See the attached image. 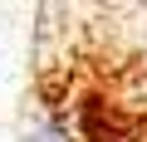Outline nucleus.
I'll return each mask as SVG.
<instances>
[{
    "label": "nucleus",
    "instance_id": "1",
    "mask_svg": "<svg viewBox=\"0 0 147 142\" xmlns=\"http://www.w3.org/2000/svg\"><path fill=\"white\" fill-rule=\"evenodd\" d=\"M25 142H64V137L49 132V127H34V132H25Z\"/></svg>",
    "mask_w": 147,
    "mask_h": 142
}]
</instances>
